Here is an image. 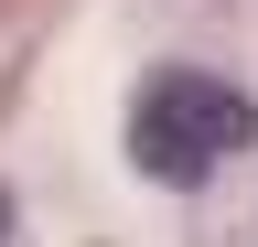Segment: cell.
Here are the masks:
<instances>
[{
	"instance_id": "2",
	"label": "cell",
	"mask_w": 258,
	"mask_h": 247,
	"mask_svg": "<svg viewBox=\"0 0 258 247\" xmlns=\"http://www.w3.org/2000/svg\"><path fill=\"white\" fill-rule=\"evenodd\" d=\"M0 226H11V204H0Z\"/></svg>"
},
{
	"instance_id": "1",
	"label": "cell",
	"mask_w": 258,
	"mask_h": 247,
	"mask_svg": "<svg viewBox=\"0 0 258 247\" xmlns=\"http://www.w3.org/2000/svg\"><path fill=\"white\" fill-rule=\"evenodd\" d=\"M247 140H258V108L226 75H205V65H161L140 97H129V161L151 183H172V194L205 183V172H226Z\"/></svg>"
}]
</instances>
